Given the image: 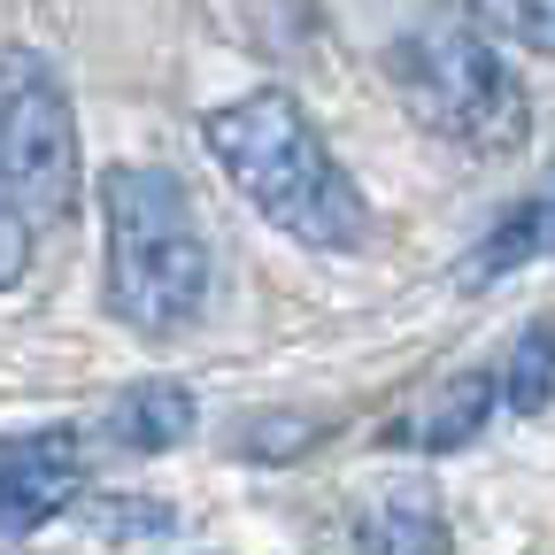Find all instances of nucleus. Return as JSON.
<instances>
[{
    "label": "nucleus",
    "mask_w": 555,
    "mask_h": 555,
    "mask_svg": "<svg viewBox=\"0 0 555 555\" xmlns=\"http://www.w3.org/2000/svg\"><path fill=\"white\" fill-rule=\"evenodd\" d=\"M502 378V409L509 416H540L555 401V317H532L509 347V363L494 371Z\"/></svg>",
    "instance_id": "obj_10"
},
{
    "label": "nucleus",
    "mask_w": 555,
    "mask_h": 555,
    "mask_svg": "<svg viewBox=\"0 0 555 555\" xmlns=\"http://www.w3.org/2000/svg\"><path fill=\"white\" fill-rule=\"evenodd\" d=\"M356 547L363 555H455V532L425 486H386L356 509Z\"/></svg>",
    "instance_id": "obj_8"
},
{
    "label": "nucleus",
    "mask_w": 555,
    "mask_h": 555,
    "mask_svg": "<svg viewBox=\"0 0 555 555\" xmlns=\"http://www.w3.org/2000/svg\"><path fill=\"white\" fill-rule=\"evenodd\" d=\"M31 240H39V232L24 224V208L9 201V185H0V294H9L16 278L31 270Z\"/></svg>",
    "instance_id": "obj_12"
},
{
    "label": "nucleus",
    "mask_w": 555,
    "mask_h": 555,
    "mask_svg": "<svg viewBox=\"0 0 555 555\" xmlns=\"http://www.w3.org/2000/svg\"><path fill=\"white\" fill-rule=\"evenodd\" d=\"M540 208H547V247H555V185L540 193Z\"/></svg>",
    "instance_id": "obj_14"
},
{
    "label": "nucleus",
    "mask_w": 555,
    "mask_h": 555,
    "mask_svg": "<svg viewBox=\"0 0 555 555\" xmlns=\"http://www.w3.org/2000/svg\"><path fill=\"white\" fill-rule=\"evenodd\" d=\"M93 525L101 532H170L178 517L163 502H93Z\"/></svg>",
    "instance_id": "obj_13"
},
{
    "label": "nucleus",
    "mask_w": 555,
    "mask_h": 555,
    "mask_svg": "<svg viewBox=\"0 0 555 555\" xmlns=\"http://www.w3.org/2000/svg\"><path fill=\"white\" fill-rule=\"evenodd\" d=\"M494 409H502V378L494 371H463V378L433 386L416 409H401L378 440L409 448V455H455V448H470L486 425H494Z\"/></svg>",
    "instance_id": "obj_6"
},
{
    "label": "nucleus",
    "mask_w": 555,
    "mask_h": 555,
    "mask_svg": "<svg viewBox=\"0 0 555 555\" xmlns=\"http://www.w3.org/2000/svg\"><path fill=\"white\" fill-rule=\"evenodd\" d=\"M101 224H108L101 262L108 317L131 324L139 339L185 332L208 301V232L193 193L155 163H116L101 178Z\"/></svg>",
    "instance_id": "obj_2"
},
{
    "label": "nucleus",
    "mask_w": 555,
    "mask_h": 555,
    "mask_svg": "<svg viewBox=\"0 0 555 555\" xmlns=\"http://www.w3.org/2000/svg\"><path fill=\"white\" fill-rule=\"evenodd\" d=\"M532 255H555L547 247V208H540V193H525L509 217L478 240V255L463 262V286H494V278H509V270H525Z\"/></svg>",
    "instance_id": "obj_9"
},
{
    "label": "nucleus",
    "mask_w": 555,
    "mask_h": 555,
    "mask_svg": "<svg viewBox=\"0 0 555 555\" xmlns=\"http://www.w3.org/2000/svg\"><path fill=\"white\" fill-rule=\"evenodd\" d=\"M193 425H201L193 386H178V378H139V386H124V393L108 401L101 440H108L116 455H170V448L193 440Z\"/></svg>",
    "instance_id": "obj_7"
},
{
    "label": "nucleus",
    "mask_w": 555,
    "mask_h": 555,
    "mask_svg": "<svg viewBox=\"0 0 555 555\" xmlns=\"http://www.w3.org/2000/svg\"><path fill=\"white\" fill-rule=\"evenodd\" d=\"M386 69H393L401 108L425 131L455 139L463 155H517L532 139V93L494 54V39L455 31V24H425V31L393 39Z\"/></svg>",
    "instance_id": "obj_3"
},
{
    "label": "nucleus",
    "mask_w": 555,
    "mask_h": 555,
    "mask_svg": "<svg viewBox=\"0 0 555 555\" xmlns=\"http://www.w3.org/2000/svg\"><path fill=\"white\" fill-rule=\"evenodd\" d=\"M470 24H478V39H502V47L555 62V0H470Z\"/></svg>",
    "instance_id": "obj_11"
},
{
    "label": "nucleus",
    "mask_w": 555,
    "mask_h": 555,
    "mask_svg": "<svg viewBox=\"0 0 555 555\" xmlns=\"http://www.w3.org/2000/svg\"><path fill=\"white\" fill-rule=\"evenodd\" d=\"M201 139L224 163V178L255 201L262 224H278L286 240H301L317 255H363L371 247V201L339 170V155L324 147V131L309 124V108L294 93L262 86V93L208 108Z\"/></svg>",
    "instance_id": "obj_1"
},
{
    "label": "nucleus",
    "mask_w": 555,
    "mask_h": 555,
    "mask_svg": "<svg viewBox=\"0 0 555 555\" xmlns=\"http://www.w3.org/2000/svg\"><path fill=\"white\" fill-rule=\"evenodd\" d=\"M86 478H78V440L69 433H31L0 448V547L31 540L62 509H78Z\"/></svg>",
    "instance_id": "obj_5"
},
{
    "label": "nucleus",
    "mask_w": 555,
    "mask_h": 555,
    "mask_svg": "<svg viewBox=\"0 0 555 555\" xmlns=\"http://www.w3.org/2000/svg\"><path fill=\"white\" fill-rule=\"evenodd\" d=\"M0 185L31 232H62L86 193L78 108H69V86L47 69V54L31 47H0Z\"/></svg>",
    "instance_id": "obj_4"
}]
</instances>
